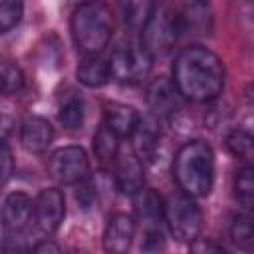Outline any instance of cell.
I'll return each instance as SVG.
<instances>
[{"label":"cell","instance_id":"30bf717a","mask_svg":"<svg viewBox=\"0 0 254 254\" xmlns=\"http://www.w3.org/2000/svg\"><path fill=\"white\" fill-rule=\"evenodd\" d=\"M115 185L123 194L135 196L143 190L145 173L141 159L133 153V149H119L115 157Z\"/></svg>","mask_w":254,"mask_h":254},{"label":"cell","instance_id":"cb8c5ba5","mask_svg":"<svg viewBox=\"0 0 254 254\" xmlns=\"http://www.w3.org/2000/svg\"><path fill=\"white\" fill-rule=\"evenodd\" d=\"M226 149L242 159V161H250L252 159V153H254V137L248 129H234L228 133L226 137Z\"/></svg>","mask_w":254,"mask_h":254},{"label":"cell","instance_id":"83f0119b","mask_svg":"<svg viewBox=\"0 0 254 254\" xmlns=\"http://www.w3.org/2000/svg\"><path fill=\"white\" fill-rule=\"evenodd\" d=\"M75 200L83 210H89L97 202V185L87 177L75 185Z\"/></svg>","mask_w":254,"mask_h":254},{"label":"cell","instance_id":"f1b7e54d","mask_svg":"<svg viewBox=\"0 0 254 254\" xmlns=\"http://www.w3.org/2000/svg\"><path fill=\"white\" fill-rule=\"evenodd\" d=\"M2 254H32L24 232H6L2 242Z\"/></svg>","mask_w":254,"mask_h":254},{"label":"cell","instance_id":"4316f807","mask_svg":"<svg viewBox=\"0 0 254 254\" xmlns=\"http://www.w3.org/2000/svg\"><path fill=\"white\" fill-rule=\"evenodd\" d=\"M24 6L14 0H0V34L10 32L22 18Z\"/></svg>","mask_w":254,"mask_h":254},{"label":"cell","instance_id":"d6a6232c","mask_svg":"<svg viewBox=\"0 0 254 254\" xmlns=\"http://www.w3.org/2000/svg\"><path fill=\"white\" fill-rule=\"evenodd\" d=\"M67 254H85V252H83V250H69Z\"/></svg>","mask_w":254,"mask_h":254},{"label":"cell","instance_id":"3957f363","mask_svg":"<svg viewBox=\"0 0 254 254\" xmlns=\"http://www.w3.org/2000/svg\"><path fill=\"white\" fill-rule=\"evenodd\" d=\"M69 28L77 50L87 58L99 56L111 40V18L99 2L79 4L71 14Z\"/></svg>","mask_w":254,"mask_h":254},{"label":"cell","instance_id":"ac0fdd59","mask_svg":"<svg viewBox=\"0 0 254 254\" xmlns=\"http://www.w3.org/2000/svg\"><path fill=\"white\" fill-rule=\"evenodd\" d=\"M163 208L165 200L151 189H143L139 194H135V212L143 224L149 222H163Z\"/></svg>","mask_w":254,"mask_h":254},{"label":"cell","instance_id":"9a60e30c","mask_svg":"<svg viewBox=\"0 0 254 254\" xmlns=\"http://www.w3.org/2000/svg\"><path fill=\"white\" fill-rule=\"evenodd\" d=\"M179 97L181 95L177 93L173 81H169V79H155L147 91V101H149L153 113L161 119H169L177 113Z\"/></svg>","mask_w":254,"mask_h":254},{"label":"cell","instance_id":"9c48e42d","mask_svg":"<svg viewBox=\"0 0 254 254\" xmlns=\"http://www.w3.org/2000/svg\"><path fill=\"white\" fill-rule=\"evenodd\" d=\"M179 38H202L212 30V12L204 2H187L175 6Z\"/></svg>","mask_w":254,"mask_h":254},{"label":"cell","instance_id":"52a82bcc","mask_svg":"<svg viewBox=\"0 0 254 254\" xmlns=\"http://www.w3.org/2000/svg\"><path fill=\"white\" fill-rule=\"evenodd\" d=\"M50 175L62 185H77L89 177L87 153L77 145L56 149L48 159Z\"/></svg>","mask_w":254,"mask_h":254},{"label":"cell","instance_id":"4dcf8cb0","mask_svg":"<svg viewBox=\"0 0 254 254\" xmlns=\"http://www.w3.org/2000/svg\"><path fill=\"white\" fill-rule=\"evenodd\" d=\"M189 254H226V250L210 238H194L189 246Z\"/></svg>","mask_w":254,"mask_h":254},{"label":"cell","instance_id":"4fadbf2b","mask_svg":"<svg viewBox=\"0 0 254 254\" xmlns=\"http://www.w3.org/2000/svg\"><path fill=\"white\" fill-rule=\"evenodd\" d=\"M105 117V127L115 135V137H131L133 131L137 129L141 115L133 105L127 103H107L103 109Z\"/></svg>","mask_w":254,"mask_h":254},{"label":"cell","instance_id":"5b68a950","mask_svg":"<svg viewBox=\"0 0 254 254\" xmlns=\"http://www.w3.org/2000/svg\"><path fill=\"white\" fill-rule=\"evenodd\" d=\"M107 64L113 79L125 85H137L149 77L153 58L141 44H123L113 50Z\"/></svg>","mask_w":254,"mask_h":254},{"label":"cell","instance_id":"603a6c76","mask_svg":"<svg viewBox=\"0 0 254 254\" xmlns=\"http://www.w3.org/2000/svg\"><path fill=\"white\" fill-rule=\"evenodd\" d=\"M24 89L22 69L8 58H0V93L14 95Z\"/></svg>","mask_w":254,"mask_h":254},{"label":"cell","instance_id":"1f68e13d","mask_svg":"<svg viewBox=\"0 0 254 254\" xmlns=\"http://www.w3.org/2000/svg\"><path fill=\"white\" fill-rule=\"evenodd\" d=\"M32 254H62L60 246L52 240H44V242H38L32 250Z\"/></svg>","mask_w":254,"mask_h":254},{"label":"cell","instance_id":"277c9868","mask_svg":"<svg viewBox=\"0 0 254 254\" xmlns=\"http://www.w3.org/2000/svg\"><path fill=\"white\" fill-rule=\"evenodd\" d=\"M163 218L171 230V234L179 242H192L198 238L202 230V212L196 200L183 190H175L167 196L165 208H163Z\"/></svg>","mask_w":254,"mask_h":254},{"label":"cell","instance_id":"7402d4cb","mask_svg":"<svg viewBox=\"0 0 254 254\" xmlns=\"http://www.w3.org/2000/svg\"><path fill=\"white\" fill-rule=\"evenodd\" d=\"M93 153L103 165L113 163L119 153V137H115L105 125H101L93 137Z\"/></svg>","mask_w":254,"mask_h":254},{"label":"cell","instance_id":"7c38bea8","mask_svg":"<svg viewBox=\"0 0 254 254\" xmlns=\"http://www.w3.org/2000/svg\"><path fill=\"white\" fill-rule=\"evenodd\" d=\"M34 216V200L26 192H10L2 204V222L6 232H24Z\"/></svg>","mask_w":254,"mask_h":254},{"label":"cell","instance_id":"7a4b0ae2","mask_svg":"<svg viewBox=\"0 0 254 254\" xmlns=\"http://www.w3.org/2000/svg\"><path fill=\"white\" fill-rule=\"evenodd\" d=\"M173 175L179 185V190L192 198L206 196L214 183V153L200 141L185 143L173 161Z\"/></svg>","mask_w":254,"mask_h":254},{"label":"cell","instance_id":"d4e9b609","mask_svg":"<svg viewBox=\"0 0 254 254\" xmlns=\"http://www.w3.org/2000/svg\"><path fill=\"white\" fill-rule=\"evenodd\" d=\"M58 119L65 129H79L83 125V101H81V97H75V95L67 97L60 105Z\"/></svg>","mask_w":254,"mask_h":254},{"label":"cell","instance_id":"8992f818","mask_svg":"<svg viewBox=\"0 0 254 254\" xmlns=\"http://www.w3.org/2000/svg\"><path fill=\"white\" fill-rule=\"evenodd\" d=\"M141 46L147 50L151 58L167 54L181 38L177 30L175 6H155L153 16L149 18L147 26L141 32Z\"/></svg>","mask_w":254,"mask_h":254},{"label":"cell","instance_id":"ffe728a7","mask_svg":"<svg viewBox=\"0 0 254 254\" xmlns=\"http://www.w3.org/2000/svg\"><path fill=\"white\" fill-rule=\"evenodd\" d=\"M153 2H127L123 4V22L131 32H143V28L147 26L149 18L155 12Z\"/></svg>","mask_w":254,"mask_h":254},{"label":"cell","instance_id":"5bb4252c","mask_svg":"<svg viewBox=\"0 0 254 254\" xmlns=\"http://www.w3.org/2000/svg\"><path fill=\"white\" fill-rule=\"evenodd\" d=\"M20 141L30 153H44L54 141V127L48 119L40 115H32L22 123Z\"/></svg>","mask_w":254,"mask_h":254},{"label":"cell","instance_id":"d6986e66","mask_svg":"<svg viewBox=\"0 0 254 254\" xmlns=\"http://www.w3.org/2000/svg\"><path fill=\"white\" fill-rule=\"evenodd\" d=\"M230 238L242 252H252L254 246V224L252 218L244 212H238L230 220Z\"/></svg>","mask_w":254,"mask_h":254},{"label":"cell","instance_id":"484cf974","mask_svg":"<svg viewBox=\"0 0 254 254\" xmlns=\"http://www.w3.org/2000/svg\"><path fill=\"white\" fill-rule=\"evenodd\" d=\"M165 248V230L163 222H149L143 224L141 232V252L145 254H159Z\"/></svg>","mask_w":254,"mask_h":254},{"label":"cell","instance_id":"44dd1931","mask_svg":"<svg viewBox=\"0 0 254 254\" xmlns=\"http://www.w3.org/2000/svg\"><path fill=\"white\" fill-rule=\"evenodd\" d=\"M234 196L246 210L252 208V204H254V169L250 163L240 167L234 175Z\"/></svg>","mask_w":254,"mask_h":254},{"label":"cell","instance_id":"8fae6325","mask_svg":"<svg viewBox=\"0 0 254 254\" xmlns=\"http://www.w3.org/2000/svg\"><path fill=\"white\" fill-rule=\"evenodd\" d=\"M135 238V220L125 212H117L109 218L103 232L105 254H127Z\"/></svg>","mask_w":254,"mask_h":254},{"label":"cell","instance_id":"2e32d148","mask_svg":"<svg viewBox=\"0 0 254 254\" xmlns=\"http://www.w3.org/2000/svg\"><path fill=\"white\" fill-rule=\"evenodd\" d=\"M155 127H157L155 123H151V121H147V119L141 117L137 129L131 135L133 141H135L133 143V153L141 159V163L153 161L155 155H157V149H159V133H157Z\"/></svg>","mask_w":254,"mask_h":254},{"label":"cell","instance_id":"e0dca14e","mask_svg":"<svg viewBox=\"0 0 254 254\" xmlns=\"http://www.w3.org/2000/svg\"><path fill=\"white\" fill-rule=\"evenodd\" d=\"M75 75H77L79 83H83L85 87H101V85H105L111 79L109 64L103 58H99V56L85 58L77 65Z\"/></svg>","mask_w":254,"mask_h":254},{"label":"cell","instance_id":"ba28073f","mask_svg":"<svg viewBox=\"0 0 254 254\" xmlns=\"http://www.w3.org/2000/svg\"><path fill=\"white\" fill-rule=\"evenodd\" d=\"M65 216V198L64 192L58 189H42L34 200V224L36 228L50 236L54 234Z\"/></svg>","mask_w":254,"mask_h":254},{"label":"cell","instance_id":"f546056e","mask_svg":"<svg viewBox=\"0 0 254 254\" xmlns=\"http://www.w3.org/2000/svg\"><path fill=\"white\" fill-rule=\"evenodd\" d=\"M14 171V157L12 151L8 147V143L4 139H0V187L4 183H8V179L12 177Z\"/></svg>","mask_w":254,"mask_h":254},{"label":"cell","instance_id":"6da1fadb","mask_svg":"<svg viewBox=\"0 0 254 254\" xmlns=\"http://www.w3.org/2000/svg\"><path fill=\"white\" fill-rule=\"evenodd\" d=\"M224 64L208 48L190 44L183 48L173 64V85L177 93L190 101H212L224 89Z\"/></svg>","mask_w":254,"mask_h":254}]
</instances>
